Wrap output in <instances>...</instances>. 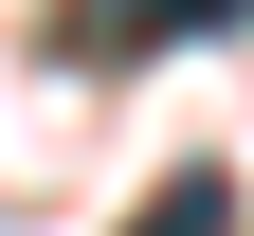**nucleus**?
I'll use <instances>...</instances> for the list:
<instances>
[{"mask_svg":"<svg viewBox=\"0 0 254 236\" xmlns=\"http://www.w3.org/2000/svg\"><path fill=\"white\" fill-rule=\"evenodd\" d=\"M200 18H236V0H55V55H73V73H109L127 37H200Z\"/></svg>","mask_w":254,"mask_h":236,"instance_id":"obj_1","label":"nucleus"},{"mask_svg":"<svg viewBox=\"0 0 254 236\" xmlns=\"http://www.w3.org/2000/svg\"><path fill=\"white\" fill-rule=\"evenodd\" d=\"M127 236H236V182H164V200H145Z\"/></svg>","mask_w":254,"mask_h":236,"instance_id":"obj_2","label":"nucleus"}]
</instances>
